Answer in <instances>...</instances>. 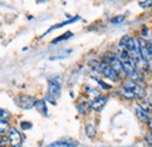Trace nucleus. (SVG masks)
Returning a JSON list of instances; mask_svg holds the SVG:
<instances>
[{
  "instance_id": "nucleus-1",
  "label": "nucleus",
  "mask_w": 152,
  "mask_h": 147,
  "mask_svg": "<svg viewBox=\"0 0 152 147\" xmlns=\"http://www.w3.org/2000/svg\"><path fill=\"white\" fill-rule=\"evenodd\" d=\"M117 56L119 58V60H121V62H122L124 73H125L126 76H129L133 81H137V80L142 79L140 73H139V71H138V68H137L134 61L130 58V55L128 54L124 50L118 48V54H117Z\"/></svg>"
},
{
  "instance_id": "nucleus-2",
  "label": "nucleus",
  "mask_w": 152,
  "mask_h": 147,
  "mask_svg": "<svg viewBox=\"0 0 152 147\" xmlns=\"http://www.w3.org/2000/svg\"><path fill=\"white\" fill-rule=\"evenodd\" d=\"M95 62V65L93 66V70L96 71L97 73L102 74L103 76H105V78H108L109 80H111V81H118L121 78L118 76V74L115 72L114 70L111 68V66L108 64V62H105V61H101V62Z\"/></svg>"
},
{
  "instance_id": "nucleus-3",
  "label": "nucleus",
  "mask_w": 152,
  "mask_h": 147,
  "mask_svg": "<svg viewBox=\"0 0 152 147\" xmlns=\"http://www.w3.org/2000/svg\"><path fill=\"white\" fill-rule=\"evenodd\" d=\"M14 102L15 105L21 108V110L28 111L32 110L34 106H35V102H37V99L32 95H27V94H19V95H15L14 97Z\"/></svg>"
},
{
  "instance_id": "nucleus-4",
  "label": "nucleus",
  "mask_w": 152,
  "mask_h": 147,
  "mask_svg": "<svg viewBox=\"0 0 152 147\" xmlns=\"http://www.w3.org/2000/svg\"><path fill=\"white\" fill-rule=\"evenodd\" d=\"M136 41H137L138 50H139V53H140L142 59L149 66L151 64L152 56H151V53H150V50H149V46H148V41L144 38H136Z\"/></svg>"
},
{
  "instance_id": "nucleus-5",
  "label": "nucleus",
  "mask_w": 152,
  "mask_h": 147,
  "mask_svg": "<svg viewBox=\"0 0 152 147\" xmlns=\"http://www.w3.org/2000/svg\"><path fill=\"white\" fill-rule=\"evenodd\" d=\"M123 87L126 88V90H129L131 93H133L134 97H136V99H143L145 97L144 88L142 86H139V84H137L136 81H133L131 79L125 80L124 84H123Z\"/></svg>"
},
{
  "instance_id": "nucleus-6",
  "label": "nucleus",
  "mask_w": 152,
  "mask_h": 147,
  "mask_svg": "<svg viewBox=\"0 0 152 147\" xmlns=\"http://www.w3.org/2000/svg\"><path fill=\"white\" fill-rule=\"evenodd\" d=\"M8 138V145L11 147H21L23 144V138L19 131L14 127H11L6 134Z\"/></svg>"
},
{
  "instance_id": "nucleus-7",
  "label": "nucleus",
  "mask_w": 152,
  "mask_h": 147,
  "mask_svg": "<svg viewBox=\"0 0 152 147\" xmlns=\"http://www.w3.org/2000/svg\"><path fill=\"white\" fill-rule=\"evenodd\" d=\"M105 62H108V64L111 66V68L114 70L116 73L118 74V76H119V78L126 76V75H125V73H124V70H123L122 62H121L119 58L117 56V54L110 55V56L108 58V61H105Z\"/></svg>"
},
{
  "instance_id": "nucleus-8",
  "label": "nucleus",
  "mask_w": 152,
  "mask_h": 147,
  "mask_svg": "<svg viewBox=\"0 0 152 147\" xmlns=\"http://www.w3.org/2000/svg\"><path fill=\"white\" fill-rule=\"evenodd\" d=\"M61 94V82L56 79H52L48 81V95L54 100L57 99Z\"/></svg>"
},
{
  "instance_id": "nucleus-9",
  "label": "nucleus",
  "mask_w": 152,
  "mask_h": 147,
  "mask_svg": "<svg viewBox=\"0 0 152 147\" xmlns=\"http://www.w3.org/2000/svg\"><path fill=\"white\" fill-rule=\"evenodd\" d=\"M108 102V97L105 95H98L94 98L89 104H90V108L95 112H101V111L104 108V106L107 105Z\"/></svg>"
},
{
  "instance_id": "nucleus-10",
  "label": "nucleus",
  "mask_w": 152,
  "mask_h": 147,
  "mask_svg": "<svg viewBox=\"0 0 152 147\" xmlns=\"http://www.w3.org/2000/svg\"><path fill=\"white\" fill-rule=\"evenodd\" d=\"M34 107L42 115H45V117L48 115V108H47V104H46V100L45 99H37V102H35V106Z\"/></svg>"
},
{
  "instance_id": "nucleus-11",
  "label": "nucleus",
  "mask_w": 152,
  "mask_h": 147,
  "mask_svg": "<svg viewBox=\"0 0 152 147\" xmlns=\"http://www.w3.org/2000/svg\"><path fill=\"white\" fill-rule=\"evenodd\" d=\"M134 112H136V115L138 117V119L142 120V121H148L149 118H150V117H149V113H146L138 104H137L136 107H134Z\"/></svg>"
},
{
  "instance_id": "nucleus-12",
  "label": "nucleus",
  "mask_w": 152,
  "mask_h": 147,
  "mask_svg": "<svg viewBox=\"0 0 152 147\" xmlns=\"http://www.w3.org/2000/svg\"><path fill=\"white\" fill-rule=\"evenodd\" d=\"M77 111H78V113L82 114V115L88 114V113L91 111V108H90V104L87 102V101H82V102H80V104L77 105Z\"/></svg>"
},
{
  "instance_id": "nucleus-13",
  "label": "nucleus",
  "mask_w": 152,
  "mask_h": 147,
  "mask_svg": "<svg viewBox=\"0 0 152 147\" xmlns=\"http://www.w3.org/2000/svg\"><path fill=\"white\" fill-rule=\"evenodd\" d=\"M73 145L72 140H68V139H62V140H57L55 143L48 145L47 147H70Z\"/></svg>"
},
{
  "instance_id": "nucleus-14",
  "label": "nucleus",
  "mask_w": 152,
  "mask_h": 147,
  "mask_svg": "<svg viewBox=\"0 0 152 147\" xmlns=\"http://www.w3.org/2000/svg\"><path fill=\"white\" fill-rule=\"evenodd\" d=\"M84 131H86V135H87L88 138H90V139L95 138L96 133H97L95 125H93V124H88V125L86 126V129H84Z\"/></svg>"
},
{
  "instance_id": "nucleus-15",
  "label": "nucleus",
  "mask_w": 152,
  "mask_h": 147,
  "mask_svg": "<svg viewBox=\"0 0 152 147\" xmlns=\"http://www.w3.org/2000/svg\"><path fill=\"white\" fill-rule=\"evenodd\" d=\"M11 118H12V113L10 111L0 108V121H8L10 122Z\"/></svg>"
},
{
  "instance_id": "nucleus-16",
  "label": "nucleus",
  "mask_w": 152,
  "mask_h": 147,
  "mask_svg": "<svg viewBox=\"0 0 152 147\" xmlns=\"http://www.w3.org/2000/svg\"><path fill=\"white\" fill-rule=\"evenodd\" d=\"M11 128L8 121H0V135H6Z\"/></svg>"
},
{
  "instance_id": "nucleus-17",
  "label": "nucleus",
  "mask_w": 152,
  "mask_h": 147,
  "mask_svg": "<svg viewBox=\"0 0 152 147\" xmlns=\"http://www.w3.org/2000/svg\"><path fill=\"white\" fill-rule=\"evenodd\" d=\"M77 20H80V17H75V18H73V19H69V20H67V21H64V22H62V24H58V25L54 26V27H50L48 32H50V31H53V30H55V28L63 27V26H66V25H68V24H73V22H75ZM48 32H47V33H48ZM47 33H46V34H47Z\"/></svg>"
},
{
  "instance_id": "nucleus-18",
  "label": "nucleus",
  "mask_w": 152,
  "mask_h": 147,
  "mask_svg": "<svg viewBox=\"0 0 152 147\" xmlns=\"http://www.w3.org/2000/svg\"><path fill=\"white\" fill-rule=\"evenodd\" d=\"M121 95L124 98V99H126V100H133V99H136V97H134V94L131 93L129 90H126V88H124L123 87V90L121 91Z\"/></svg>"
},
{
  "instance_id": "nucleus-19",
  "label": "nucleus",
  "mask_w": 152,
  "mask_h": 147,
  "mask_svg": "<svg viewBox=\"0 0 152 147\" xmlns=\"http://www.w3.org/2000/svg\"><path fill=\"white\" fill-rule=\"evenodd\" d=\"M138 105L145 111L146 113H152V105L150 101L145 100V101H143V102H140V104H138Z\"/></svg>"
},
{
  "instance_id": "nucleus-20",
  "label": "nucleus",
  "mask_w": 152,
  "mask_h": 147,
  "mask_svg": "<svg viewBox=\"0 0 152 147\" xmlns=\"http://www.w3.org/2000/svg\"><path fill=\"white\" fill-rule=\"evenodd\" d=\"M73 36V33L72 32H67V33H64V36H61V37L56 38V39H54L53 41H52V44H54V45H56L58 41H62V40H66V39H68V38H70Z\"/></svg>"
},
{
  "instance_id": "nucleus-21",
  "label": "nucleus",
  "mask_w": 152,
  "mask_h": 147,
  "mask_svg": "<svg viewBox=\"0 0 152 147\" xmlns=\"http://www.w3.org/2000/svg\"><path fill=\"white\" fill-rule=\"evenodd\" d=\"M124 20H125V16H116V17H114V18L110 20V22L114 24V25H119Z\"/></svg>"
},
{
  "instance_id": "nucleus-22",
  "label": "nucleus",
  "mask_w": 152,
  "mask_h": 147,
  "mask_svg": "<svg viewBox=\"0 0 152 147\" xmlns=\"http://www.w3.org/2000/svg\"><path fill=\"white\" fill-rule=\"evenodd\" d=\"M139 6H140L142 8H150V7H152V0L139 1Z\"/></svg>"
},
{
  "instance_id": "nucleus-23",
  "label": "nucleus",
  "mask_w": 152,
  "mask_h": 147,
  "mask_svg": "<svg viewBox=\"0 0 152 147\" xmlns=\"http://www.w3.org/2000/svg\"><path fill=\"white\" fill-rule=\"evenodd\" d=\"M7 144H8L7 135H0V145H7Z\"/></svg>"
},
{
  "instance_id": "nucleus-24",
  "label": "nucleus",
  "mask_w": 152,
  "mask_h": 147,
  "mask_svg": "<svg viewBox=\"0 0 152 147\" xmlns=\"http://www.w3.org/2000/svg\"><path fill=\"white\" fill-rule=\"evenodd\" d=\"M21 127H22V129H29L32 128V124L31 122H27V121H22L21 124Z\"/></svg>"
},
{
  "instance_id": "nucleus-25",
  "label": "nucleus",
  "mask_w": 152,
  "mask_h": 147,
  "mask_svg": "<svg viewBox=\"0 0 152 147\" xmlns=\"http://www.w3.org/2000/svg\"><path fill=\"white\" fill-rule=\"evenodd\" d=\"M96 81H97V82H98L103 88H105V90H110V88H111V86H110V85H107L105 82H103V81H102V80H99V79H96Z\"/></svg>"
},
{
  "instance_id": "nucleus-26",
  "label": "nucleus",
  "mask_w": 152,
  "mask_h": 147,
  "mask_svg": "<svg viewBox=\"0 0 152 147\" xmlns=\"http://www.w3.org/2000/svg\"><path fill=\"white\" fill-rule=\"evenodd\" d=\"M146 141H148V144L152 147V132H150V133L146 135Z\"/></svg>"
},
{
  "instance_id": "nucleus-27",
  "label": "nucleus",
  "mask_w": 152,
  "mask_h": 147,
  "mask_svg": "<svg viewBox=\"0 0 152 147\" xmlns=\"http://www.w3.org/2000/svg\"><path fill=\"white\" fill-rule=\"evenodd\" d=\"M142 33H143V37H148V36H149V30H148V27H146V26H144V27H143Z\"/></svg>"
},
{
  "instance_id": "nucleus-28",
  "label": "nucleus",
  "mask_w": 152,
  "mask_h": 147,
  "mask_svg": "<svg viewBox=\"0 0 152 147\" xmlns=\"http://www.w3.org/2000/svg\"><path fill=\"white\" fill-rule=\"evenodd\" d=\"M148 125H149L150 132H152V118H149V120H148Z\"/></svg>"
},
{
  "instance_id": "nucleus-29",
  "label": "nucleus",
  "mask_w": 152,
  "mask_h": 147,
  "mask_svg": "<svg viewBox=\"0 0 152 147\" xmlns=\"http://www.w3.org/2000/svg\"><path fill=\"white\" fill-rule=\"evenodd\" d=\"M0 147H8L7 145H0Z\"/></svg>"
}]
</instances>
